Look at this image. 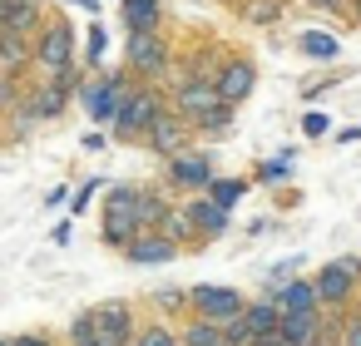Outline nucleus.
I'll return each mask as SVG.
<instances>
[{
	"mask_svg": "<svg viewBox=\"0 0 361 346\" xmlns=\"http://www.w3.org/2000/svg\"><path fill=\"white\" fill-rule=\"evenodd\" d=\"M159 233H164L169 242H198V237H203V233H198V223H193V213H188V203H173Z\"/></svg>",
	"mask_w": 361,
	"mask_h": 346,
	"instance_id": "obj_20",
	"label": "nucleus"
},
{
	"mask_svg": "<svg viewBox=\"0 0 361 346\" xmlns=\"http://www.w3.org/2000/svg\"><path fill=\"white\" fill-rule=\"evenodd\" d=\"M188 134H193V124H188L183 114H173V109H169V114L154 124V134H149L144 144H149L159 159H178V154L188 149Z\"/></svg>",
	"mask_w": 361,
	"mask_h": 346,
	"instance_id": "obj_13",
	"label": "nucleus"
},
{
	"mask_svg": "<svg viewBox=\"0 0 361 346\" xmlns=\"http://www.w3.org/2000/svg\"><path fill=\"white\" fill-rule=\"evenodd\" d=\"M282 0H238V16L247 20V25H257V30H267V25H277L282 20Z\"/></svg>",
	"mask_w": 361,
	"mask_h": 346,
	"instance_id": "obj_22",
	"label": "nucleus"
},
{
	"mask_svg": "<svg viewBox=\"0 0 361 346\" xmlns=\"http://www.w3.org/2000/svg\"><path fill=\"white\" fill-rule=\"evenodd\" d=\"M312 6H322V11H341V0H312Z\"/></svg>",
	"mask_w": 361,
	"mask_h": 346,
	"instance_id": "obj_36",
	"label": "nucleus"
},
{
	"mask_svg": "<svg viewBox=\"0 0 361 346\" xmlns=\"http://www.w3.org/2000/svg\"><path fill=\"white\" fill-rule=\"evenodd\" d=\"M94 188H99V183H85V188L75 193V203H70V208H75V213H85V208H90V198H94Z\"/></svg>",
	"mask_w": 361,
	"mask_h": 346,
	"instance_id": "obj_35",
	"label": "nucleus"
},
{
	"mask_svg": "<svg viewBox=\"0 0 361 346\" xmlns=\"http://www.w3.org/2000/svg\"><path fill=\"white\" fill-rule=\"evenodd\" d=\"M0 70H6V85H20L25 70H35V35L0 30Z\"/></svg>",
	"mask_w": 361,
	"mask_h": 346,
	"instance_id": "obj_11",
	"label": "nucleus"
},
{
	"mask_svg": "<svg viewBox=\"0 0 361 346\" xmlns=\"http://www.w3.org/2000/svg\"><path fill=\"white\" fill-rule=\"evenodd\" d=\"M104 242L109 247H129L144 228H139V188L134 183H119L109 188V203H104Z\"/></svg>",
	"mask_w": 361,
	"mask_h": 346,
	"instance_id": "obj_3",
	"label": "nucleus"
},
{
	"mask_svg": "<svg viewBox=\"0 0 361 346\" xmlns=\"http://www.w3.org/2000/svg\"><path fill=\"white\" fill-rule=\"evenodd\" d=\"M188 297H193V316H203V321H233V316H243L247 311V297L238 292V287H218V282H203V287H188Z\"/></svg>",
	"mask_w": 361,
	"mask_h": 346,
	"instance_id": "obj_9",
	"label": "nucleus"
},
{
	"mask_svg": "<svg viewBox=\"0 0 361 346\" xmlns=\"http://www.w3.org/2000/svg\"><path fill=\"white\" fill-rule=\"evenodd\" d=\"M169 109H173V104H169L154 85H134V94L124 99V109H119V119H114V134H119V139H139V144H144V139L154 134V124H159Z\"/></svg>",
	"mask_w": 361,
	"mask_h": 346,
	"instance_id": "obj_1",
	"label": "nucleus"
},
{
	"mask_svg": "<svg viewBox=\"0 0 361 346\" xmlns=\"http://www.w3.org/2000/svg\"><path fill=\"white\" fill-rule=\"evenodd\" d=\"M154 307L159 311H178V307H193V297L178 292V287H164V292H154Z\"/></svg>",
	"mask_w": 361,
	"mask_h": 346,
	"instance_id": "obj_29",
	"label": "nucleus"
},
{
	"mask_svg": "<svg viewBox=\"0 0 361 346\" xmlns=\"http://www.w3.org/2000/svg\"><path fill=\"white\" fill-rule=\"evenodd\" d=\"M351 20H356V25H361V0H356V11H351Z\"/></svg>",
	"mask_w": 361,
	"mask_h": 346,
	"instance_id": "obj_38",
	"label": "nucleus"
},
{
	"mask_svg": "<svg viewBox=\"0 0 361 346\" xmlns=\"http://www.w3.org/2000/svg\"><path fill=\"white\" fill-rule=\"evenodd\" d=\"M223 331H228V346H252V341H257V331H252V321H247V316L223 321Z\"/></svg>",
	"mask_w": 361,
	"mask_h": 346,
	"instance_id": "obj_27",
	"label": "nucleus"
},
{
	"mask_svg": "<svg viewBox=\"0 0 361 346\" xmlns=\"http://www.w3.org/2000/svg\"><path fill=\"white\" fill-rule=\"evenodd\" d=\"M80 6H85V11H99V0H80Z\"/></svg>",
	"mask_w": 361,
	"mask_h": 346,
	"instance_id": "obj_37",
	"label": "nucleus"
},
{
	"mask_svg": "<svg viewBox=\"0 0 361 346\" xmlns=\"http://www.w3.org/2000/svg\"><path fill=\"white\" fill-rule=\"evenodd\" d=\"M272 302L282 307V316H287V311H317V307H322L317 277H297V282H282V287H272Z\"/></svg>",
	"mask_w": 361,
	"mask_h": 346,
	"instance_id": "obj_15",
	"label": "nucleus"
},
{
	"mask_svg": "<svg viewBox=\"0 0 361 346\" xmlns=\"http://www.w3.org/2000/svg\"><path fill=\"white\" fill-rule=\"evenodd\" d=\"M11 346H55V336H45V331H20V336H11Z\"/></svg>",
	"mask_w": 361,
	"mask_h": 346,
	"instance_id": "obj_32",
	"label": "nucleus"
},
{
	"mask_svg": "<svg viewBox=\"0 0 361 346\" xmlns=\"http://www.w3.org/2000/svg\"><path fill=\"white\" fill-rule=\"evenodd\" d=\"M326 129H331V119H326V114H322V109H312V114H307V119H302V134H307V139H322V134H326Z\"/></svg>",
	"mask_w": 361,
	"mask_h": 346,
	"instance_id": "obj_31",
	"label": "nucleus"
},
{
	"mask_svg": "<svg viewBox=\"0 0 361 346\" xmlns=\"http://www.w3.org/2000/svg\"><path fill=\"white\" fill-rule=\"evenodd\" d=\"M124 25L129 35H144V30H159L164 25V0H124Z\"/></svg>",
	"mask_w": 361,
	"mask_h": 346,
	"instance_id": "obj_19",
	"label": "nucleus"
},
{
	"mask_svg": "<svg viewBox=\"0 0 361 346\" xmlns=\"http://www.w3.org/2000/svg\"><path fill=\"white\" fill-rule=\"evenodd\" d=\"M178 336H183V346H228L223 321H203V316H188Z\"/></svg>",
	"mask_w": 361,
	"mask_h": 346,
	"instance_id": "obj_21",
	"label": "nucleus"
},
{
	"mask_svg": "<svg viewBox=\"0 0 361 346\" xmlns=\"http://www.w3.org/2000/svg\"><path fill=\"white\" fill-rule=\"evenodd\" d=\"M90 60H104V30L99 25L90 30Z\"/></svg>",
	"mask_w": 361,
	"mask_h": 346,
	"instance_id": "obj_34",
	"label": "nucleus"
},
{
	"mask_svg": "<svg viewBox=\"0 0 361 346\" xmlns=\"http://www.w3.org/2000/svg\"><path fill=\"white\" fill-rule=\"evenodd\" d=\"M341 346H361V311L346 316V331H341Z\"/></svg>",
	"mask_w": 361,
	"mask_h": 346,
	"instance_id": "obj_33",
	"label": "nucleus"
},
{
	"mask_svg": "<svg viewBox=\"0 0 361 346\" xmlns=\"http://www.w3.org/2000/svg\"><path fill=\"white\" fill-rule=\"evenodd\" d=\"M134 346H183V336H178V331H169L164 321H144V326H139V336H134Z\"/></svg>",
	"mask_w": 361,
	"mask_h": 346,
	"instance_id": "obj_25",
	"label": "nucleus"
},
{
	"mask_svg": "<svg viewBox=\"0 0 361 346\" xmlns=\"http://www.w3.org/2000/svg\"><path fill=\"white\" fill-rule=\"evenodd\" d=\"M287 173H292V154H277V159H267V163H262V173H257V178H262V183H282Z\"/></svg>",
	"mask_w": 361,
	"mask_h": 346,
	"instance_id": "obj_28",
	"label": "nucleus"
},
{
	"mask_svg": "<svg viewBox=\"0 0 361 346\" xmlns=\"http://www.w3.org/2000/svg\"><path fill=\"white\" fill-rule=\"evenodd\" d=\"M218 94H223V104H243L247 94H252V85H257V70H252V60H223L218 65Z\"/></svg>",
	"mask_w": 361,
	"mask_h": 346,
	"instance_id": "obj_12",
	"label": "nucleus"
},
{
	"mask_svg": "<svg viewBox=\"0 0 361 346\" xmlns=\"http://www.w3.org/2000/svg\"><path fill=\"white\" fill-rule=\"evenodd\" d=\"M85 346H99V341H85Z\"/></svg>",
	"mask_w": 361,
	"mask_h": 346,
	"instance_id": "obj_39",
	"label": "nucleus"
},
{
	"mask_svg": "<svg viewBox=\"0 0 361 346\" xmlns=\"http://www.w3.org/2000/svg\"><path fill=\"white\" fill-rule=\"evenodd\" d=\"M282 336H287V346H317V341H326L322 311H287L282 316Z\"/></svg>",
	"mask_w": 361,
	"mask_h": 346,
	"instance_id": "obj_18",
	"label": "nucleus"
},
{
	"mask_svg": "<svg viewBox=\"0 0 361 346\" xmlns=\"http://www.w3.org/2000/svg\"><path fill=\"white\" fill-rule=\"evenodd\" d=\"M243 193H247V178H213V188H208V198H218L223 208H233Z\"/></svg>",
	"mask_w": 361,
	"mask_h": 346,
	"instance_id": "obj_26",
	"label": "nucleus"
},
{
	"mask_svg": "<svg viewBox=\"0 0 361 346\" xmlns=\"http://www.w3.org/2000/svg\"><path fill=\"white\" fill-rule=\"evenodd\" d=\"M213 159L203 154V149H183L178 159H169V183L173 188H183V193H208L213 188Z\"/></svg>",
	"mask_w": 361,
	"mask_h": 346,
	"instance_id": "obj_10",
	"label": "nucleus"
},
{
	"mask_svg": "<svg viewBox=\"0 0 361 346\" xmlns=\"http://www.w3.org/2000/svg\"><path fill=\"white\" fill-rule=\"evenodd\" d=\"M317 292H322V307H351L356 292H361V262L356 257H336L317 272Z\"/></svg>",
	"mask_w": 361,
	"mask_h": 346,
	"instance_id": "obj_8",
	"label": "nucleus"
},
{
	"mask_svg": "<svg viewBox=\"0 0 361 346\" xmlns=\"http://www.w3.org/2000/svg\"><path fill=\"white\" fill-rule=\"evenodd\" d=\"M228 124H233V104H218V109H213V114H208L198 129H203V134H223Z\"/></svg>",
	"mask_w": 361,
	"mask_h": 346,
	"instance_id": "obj_30",
	"label": "nucleus"
},
{
	"mask_svg": "<svg viewBox=\"0 0 361 346\" xmlns=\"http://www.w3.org/2000/svg\"><path fill=\"white\" fill-rule=\"evenodd\" d=\"M297 45H302V55H307V60H322V65L341 55L336 35H326V30H302V40H297Z\"/></svg>",
	"mask_w": 361,
	"mask_h": 346,
	"instance_id": "obj_24",
	"label": "nucleus"
},
{
	"mask_svg": "<svg viewBox=\"0 0 361 346\" xmlns=\"http://www.w3.org/2000/svg\"><path fill=\"white\" fill-rule=\"evenodd\" d=\"M134 85H144V80H134V75L85 80L80 99H85V109H90V119H94V124H114V119H119V109H124V99L134 94Z\"/></svg>",
	"mask_w": 361,
	"mask_h": 346,
	"instance_id": "obj_4",
	"label": "nucleus"
},
{
	"mask_svg": "<svg viewBox=\"0 0 361 346\" xmlns=\"http://www.w3.org/2000/svg\"><path fill=\"white\" fill-rule=\"evenodd\" d=\"M169 104H173V114H183V119L198 129V124L223 104V94H218V80H213V75H183V80L173 85V99H169Z\"/></svg>",
	"mask_w": 361,
	"mask_h": 346,
	"instance_id": "obj_6",
	"label": "nucleus"
},
{
	"mask_svg": "<svg viewBox=\"0 0 361 346\" xmlns=\"http://www.w3.org/2000/svg\"><path fill=\"white\" fill-rule=\"evenodd\" d=\"M169 208H173L169 198H159L154 188H139V228H144V233H159L164 218H169Z\"/></svg>",
	"mask_w": 361,
	"mask_h": 346,
	"instance_id": "obj_23",
	"label": "nucleus"
},
{
	"mask_svg": "<svg viewBox=\"0 0 361 346\" xmlns=\"http://www.w3.org/2000/svg\"><path fill=\"white\" fill-rule=\"evenodd\" d=\"M124 65H129V75L144 80V85L164 80V75H169V40H164V30L129 35V45H124Z\"/></svg>",
	"mask_w": 361,
	"mask_h": 346,
	"instance_id": "obj_5",
	"label": "nucleus"
},
{
	"mask_svg": "<svg viewBox=\"0 0 361 346\" xmlns=\"http://www.w3.org/2000/svg\"><path fill=\"white\" fill-rule=\"evenodd\" d=\"M0 30L40 35L45 30V0H0Z\"/></svg>",
	"mask_w": 361,
	"mask_h": 346,
	"instance_id": "obj_14",
	"label": "nucleus"
},
{
	"mask_svg": "<svg viewBox=\"0 0 361 346\" xmlns=\"http://www.w3.org/2000/svg\"><path fill=\"white\" fill-rule=\"evenodd\" d=\"M75 70V30L70 20H45V30L35 35V75L55 80Z\"/></svg>",
	"mask_w": 361,
	"mask_h": 346,
	"instance_id": "obj_2",
	"label": "nucleus"
},
{
	"mask_svg": "<svg viewBox=\"0 0 361 346\" xmlns=\"http://www.w3.org/2000/svg\"><path fill=\"white\" fill-rule=\"evenodd\" d=\"M90 321H94V341L99 346H134V336L144 326V321H134L129 302H99V307H90Z\"/></svg>",
	"mask_w": 361,
	"mask_h": 346,
	"instance_id": "obj_7",
	"label": "nucleus"
},
{
	"mask_svg": "<svg viewBox=\"0 0 361 346\" xmlns=\"http://www.w3.org/2000/svg\"><path fill=\"white\" fill-rule=\"evenodd\" d=\"M173 252H178V242H169L164 233H139L129 247H124V257L129 262H139V267H159V262H173Z\"/></svg>",
	"mask_w": 361,
	"mask_h": 346,
	"instance_id": "obj_16",
	"label": "nucleus"
},
{
	"mask_svg": "<svg viewBox=\"0 0 361 346\" xmlns=\"http://www.w3.org/2000/svg\"><path fill=\"white\" fill-rule=\"evenodd\" d=\"M188 213H193V223H198V233L203 237H223L228 233V213L233 208H223L218 198H208V193H193L188 198Z\"/></svg>",
	"mask_w": 361,
	"mask_h": 346,
	"instance_id": "obj_17",
	"label": "nucleus"
}]
</instances>
